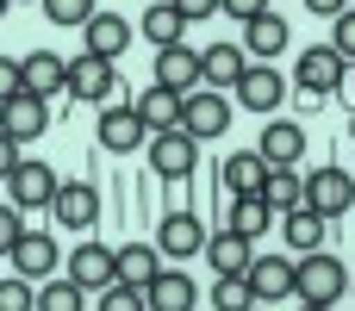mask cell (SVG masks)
Segmentation results:
<instances>
[{
  "label": "cell",
  "instance_id": "cell-23",
  "mask_svg": "<svg viewBox=\"0 0 355 311\" xmlns=\"http://www.w3.org/2000/svg\"><path fill=\"white\" fill-rule=\"evenodd\" d=\"M225 231L243 237V243H256L262 231H275V212L262 206V193H231V206H225Z\"/></svg>",
  "mask_w": 355,
  "mask_h": 311
},
{
  "label": "cell",
  "instance_id": "cell-15",
  "mask_svg": "<svg viewBox=\"0 0 355 311\" xmlns=\"http://www.w3.org/2000/svg\"><path fill=\"white\" fill-rule=\"evenodd\" d=\"M0 187H6V199H12V206H25V212H31V206H50V193H56V175H50L37 156H19V168H12Z\"/></svg>",
  "mask_w": 355,
  "mask_h": 311
},
{
  "label": "cell",
  "instance_id": "cell-13",
  "mask_svg": "<svg viewBox=\"0 0 355 311\" xmlns=\"http://www.w3.org/2000/svg\"><path fill=\"white\" fill-rule=\"evenodd\" d=\"M94 137H100V150L106 156H131V150H144V118L131 112V100L125 106H100V125H94Z\"/></svg>",
  "mask_w": 355,
  "mask_h": 311
},
{
  "label": "cell",
  "instance_id": "cell-34",
  "mask_svg": "<svg viewBox=\"0 0 355 311\" xmlns=\"http://www.w3.org/2000/svg\"><path fill=\"white\" fill-rule=\"evenodd\" d=\"M31 305H37V287L19 281V274H6L0 281V311H31Z\"/></svg>",
  "mask_w": 355,
  "mask_h": 311
},
{
  "label": "cell",
  "instance_id": "cell-32",
  "mask_svg": "<svg viewBox=\"0 0 355 311\" xmlns=\"http://www.w3.org/2000/svg\"><path fill=\"white\" fill-rule=\"evenodd\" d=\"M94 311H150V305H144V287L106 281V287H100V305H94Z\"/></svg>",
  "mask_w": 355,
  "mask_h": 311
},
{
  "label": "cell",
  "instance_id": "cell-12",
  "mask_svg": "<svg viewBox=\"0 0 355 311\" xmlns=\"http://www.w3.org/2000/svg\"><path fill=\"white\" fill-rule=\"evenodd\" d=\"M6 262H12V274H19V281H31V287H37V281H50V274H56V262H62V256H56V237H50V231H19V243L6 249Z\"/></svg>",
  "mask_w": 355,
  "mask_h": 311
},
{
  "label": "cell",
  "instance_id": "cell-43",
  "mask_svg": "<svg viewBox=\"0 0 355 311\" xmlns=\"http://www.w3.org/2000/svg\"><path fill=\"white\" fill-rule=\"evenodd\" d=\"M300 311H337V305H300Z\"/></svg>",
  "mask_w": 355,
  "mask_h": 311
},
{
  "label": "cell",
  "instance_id": "cell-1",
  "mask_svg": "<svg viewBox=\"0 0 355 311\" xmlns=\"http://www.w3.org/2000/svg\"><path fill=\"white\" fill-rule=\"evenodd\" d=\"M343 293H349L343 256H331V249L293 256V299H300V305H343Z\"/></svg>",
  "mask_w": 355,
  "mask_h": 311
},
{
  "label": "cell",
  "instance_id": "cell-8",
  "mask_svg": "<svg viewBox=\"0 0 355 311\" xmlns=\"http://www.w3.org/2000/svg\"><path fill=\"white\" fill-rule=\"evenodd\" d=\"M231 94H237V106H243V112L275 118V106H287V75H281L275 62H250V69H243V81H237Z\"/></svg>",
  "mask_w": 355,
  "mask_h": 311
},
{
  "label": "cell",
  "instance_id": "cell-14",
  "mask_svg": "<svg viewBox=\"0 0 355 311\" xmlns=\"http://www.w3.org/2000/svg\"><path fill=\"white\" fill-rule=\"evenodd\" d=\"M256 156L268 162V168H300V156H306V131H300V118H268L262 125V137H256Z\"/></svg>",
  "mask_w": 355,
  "mask_h": 311
},
{
  "label": "cell",
  "instance_id": "cell-40",
  "mask_svg": "<svg viewBox=\"0 0 355 311\" xmlns=\"http://www.w3.org/2000/svg\"><path fill=\"white\" fill-rule=\"evenodd\" d=\"M19 94V56H0V100Z\"/></svg>",
  "mask_w": 355,
  "mask_h": 311
},
{
  "label": "cell",
  "instance_id": "cell-11",
  "mask_svg": "<svg viewBox=\"0 0 355 311\" xmlns=\"http://www.w3.org/2000/svg\"><path fill=\"white\" fill-rule=\"evenodd\" d=\"M44 131H50V100L25 94V87H19L12 100H0V137H12V143L25 150V143H37Z\"/></svg>",
  "mask_w": 355,
  "mask_h": 311
},
{
  "label": "cell",
  "instance_id": "cell-17",
  "mask_svg": "<svg viewBox=\"0 0 355 311\" xmlns=\"http://www.w3.org/2000/svg\"><path fill=\"white\" fill-rule=\"evenodd\" d=\"M81 37H87V56H125L131 50V37H137V25L131 19H119V12H94L87 25H81Z\"/></svg>",
  "mask_w": 355,
  "mask_h": 311
},
{
  "label": "cell",
  "instance_id": "cell-9",
  "mask_svg": "<svg viewBox=\"0 0 355 311\" xmlns=\"http://www.w3.org/2000/svg\"><path fill=\"white\" fill-rule=\"evenodd\" d=\"M231 112H237V106H225V94H212V87H193V94H181V131H187L193 143H206V137H225Z\"/></svg>",
  "mask_w": 355,
  "mask_h": 311
},
{
  "label": "cell",
  "instance_id": "cell-38",
  "mask_svg": "<svg viewBox=\"0 0 355 311\" xmlns=\"http://www.w3.org/2000/svg\"><path fill=\"white\" fill-rule=\"evenodd\" d=\"M331 50H337V56H355V19H349V12H337V37H331Z\"/></svg>",
  "mask_w": 355,
  "mask_h": 311
},
{
  "label": "cell",
  "instance_id": "cell-26",
  "mask_svg": "<svg viewBox=\"0 0 355 311\" xmlns=\"http://www.w3.org/2000/svg\"><path fill=\"white\" fill-rule=\"evenodd\" d=\"M131 112L144 118V131H175V125H181V94L150 87V94H137V100H131Z\"/></svg>",
  "mask_w": 355,
  "mask_h": 311
},
{
  "label": "cell",
  "instance_id": "cell-42",
  "mask_svg": "<svg viewBox=\"0 0 355 311\" xmlns=\"http://www.w3.org/2000/svg\"><path fill=\"white\" fill-rule=\"evenodd\" d=\"M12 168H19V143H12V137H0V181H6Z\"/></svg>",
  "mask_w": 355,
  "mask_h": 311
},
{
  "label": "cell",
  "instance_id": "cell-7",
  "mask_svg": "<svg viewBox=\"0 0 355 311\" xmlns=\"http://www.w3.org/2000/svg\"><path fill=\"white\" fill-rule=\"evenodd\" d=\"M112 87H119V69L106 62V56H75L69 69H62V94H75L81 106H100V100H112Z\"/></svg>",
  "mask_w": 355,
  "mask_h": 311
},
{
  "label": "cell",
  "instance_id": "cell-6",
  "mask_svg": "<svg viewBox=\"0 0 355 311\" xmlns=\"http://www.w3.org/2000/svg\"><path fill=\"white\" fill-rule=\"evenodd\" d=\"M62 231H75V237H87L94 224H100V193L87 187V181H56V193H50V206H44Z\"/></svg>",
  "mask_w": 355,
  "mask_h": 311
},
{
  "label": "cell",
  "instance_id": "cell-29",
  "mask_svg": "<svg viewBox=\"0 0 355 311\" xmlns=\"http://www.w3.org/2000/svg\"><path fill=\"white\" fill-rule=\"evenodd\" d=\"M262 181H268V162H262L256 150L225 156V187H231V193H262Z\"/></svg>",
  "mask_w": 355,
  "mask_h": 311
},
{
  "label": "cell",
  "instance_id": "cell-20",
  "mask_svg": "<svg viewBox=\"0 0 355 311\" xmlns=\"http://www.w3.org/2000/svg\"><path fill=\"white\" fill-rule=\"evenodd\" d=\"M144 305L150 311H193L200 305V287H193L181 268H156V281L144 287Z\"/></svg>",
  "mask_w": 355,
  "mask_h": 311
},
{
  "label": "cell",
  "instance_id": "cell-35",
  "mask_svg": "<svg viewBox=\"0 0 355 311\" xmlns=\"http://www.w3.org/2000/svg\"><path fill=\"white\" fill-rule=\"evenodd\" d=\"M212 311H250V287L218 274V287H212Z\"/></svg>",
  "mask_w": 355,
  "mask_h": 311
},
{
  "label": "cell",
  "instance_id": "cell-31",
  "mask_svg": "<svg viewBox=\"0 0 355 311\" xmlns=\"http://www.w3.org/2000/svg\"><path fill=\"white\" fill-rule=\"evenodd\" d=\"M262 206H268V212H293V206H300V168H268Z\"/></svg>",
  "mask_w": 355,
  "mask_h": 311
},
{
  "label": "cell",
  "instance_id": "cell-39",
  "mask_svg": "<svg viewBox=\"0 0 355 311\" xmlns=\"http://www.w3.org/2000/svg\"><path fill=\"white\" fill-rule=\"evenodd\" d=\"M168 6H175L187 25H193V19H212V12H218V0H168Z\"/></svg>",
  "mask_w": 355,
  "mask_h": 311
},
{
  "label": "cell",
  "instance_id": "cell-18",
  "mask_svg": "<svg viewBox=\"0 0 355 311\" xmlns=\"http://www.w3.org/2000/svg\"><path fill=\"white\" fill-rule=\"evenodd\" d=\"M243 69H250L243 44H212V50H200V87H212V94L237 87V81H243Z\"/></svg>",
  "mask_w": 355,
  "mask_h": 311
},
{
  "label": "cell",
  "instance_id": "cell-25",
  "mask_svg": "<svg viewBox=\"0 0 355 311\" xmlns=\"http://www.w3.org/2000/svg\"><path fill=\"white\" fill-rule=\"evenodd\" d=\"M200 256H206L225 281H243V268H250V243H243V237H231V231H212V237L200 243Z\"/></svg>",
  "mask_w": 355,
  "mask_h": 311
},
{
  "label": "cell",
  "instance_id": "cell-28",
  "mask_svg": "<svg viewBox=\"0 0 355 311\" xmlns=\"http://www.w3.org/2000/svg\"><path fill=\"white\" fill-rule=\"evenodd\" d=\"M137 31H144V37L156 44V50H168V44H181V37H187V19H181V12L168 6V0H156V6H150V12L137 19Z\"/></svg>",
  "mask_w": 355,
  "mask_h": 311
},
{
  "label": "cell",
  "instance_id": "cell-24",
  "mask_svg": "<svg viewBox=\"0 0 355 311\" xmlns=\"http://www.w3.org/2000/svg\"><path fill=\"white\" fill-rule=\"evenodd\" d=\"M156 268H162L156 243H125V249H112V281H125V287H150Z\"/></svg>",
  "mask_w": 355,
  "mask_h": 311
},
{
  "label": "cell",
  "instance_id": "cell-4",
  "mask_svg": "<svg viewBox=\"0 0 355 311\" xmlns=\"http://www.w3.org/2000/svg\"><path fill=\"white\" fill-rule=\"evenodd\" d=\"M200 243H206V231H200L193 206H175V212H162V224H156V256H162V268H181V262H193V256H200Z\"/></svg>",
  "mask_w": 355,
  "mask_h": 311
},
{
  "label": "cell",
  "instance_id": "cell-21",
  "mask_svg": "<svg viewBox=\"0 0 355 311\" xmlns=\"http://www.w3.org/2000/svg\"><path fill=\"white\" fill-rule=\"evenodd\" d=\"M62 69H69V62H62L56 50H25V56H19V87L37 94V100H50V94H62Z\"/></svg>",
  "mask_w": 355,
  "mask_h": 311
},
{
  "label": "cell",
  "instance_id": "cell-5",
  "mask_svg": "<svg viewBox=\"0 0 355 311\" xmlns=\"http://www.w3.org/2000/svg\"><path fill=\"white\" fill-rule=\"evenodd\" d=\"M300 206H306V212H318L324 224H331V218H343V212L355 206L349 168H318V175H306V181H300Z\"/></svg>",
  "mask_w": 355,
  "mask_h": 311
},
{
  "label": "cell",
  "instance_id": "cell-22",
  "mask_svg": "<svg viewBox=\"0 0 355 311\" xmlns=\"http://www.w3.org/2000/svg\"><path fill=\"white\" fill-rule=\"evenodd\" d=\"M287 44H293V31H287V19H281L275 6H268V12H256V19L243 25V56H268V62H275Z\"/></svg>",
  "mask_w": 355,
  "mask_h": 311
},
{
  "label": "cell",
  "instance_id": "cell-41",
  "mask_svg": "<svg viewBox=\"0 0 355 311\" xmlns=\"http://www.w3.org/2000/svg\"><path fill=\"white\" fill-rule=\"evenodd\" d=\"M306 12H318V19H337V12H349V0H306Z\"/></svg>",
  "mask_w": 355,
  "mask_h": 311
},
{
  "label": "cell",
  "instance_id": "cell-45",
  "mask_svg": "<svg viewBox=\"0 0 355 311\" xmlns=\"http://www.w3.org/2000/svg\"><path fill=\"white\" fill-rule=\"evenodd\" d=\"M250 311H268V305H250Z\"/></svg>",
  "mask_w": 355,
  "mask_h": 311
},
{
  "label": "cell",
  "instance_id": "cell-27",
  "mask_svg": "<svg viewBox=\"0 0 355 311\" xmlns=\"http://www.w3.org/2000/svg\"><path fill=\"white\" fill-rule=\"evenodd\" d=\"M281 237H287L293 256H312V249H324V218L306 212V206H293V212H281Z\"/></svg>",
  "mask_w": 355,
  "mask_h": 311
},
{
  "label": "cell",
  "instance_id": "cell-30",
  "mask_svg": "<svg viewBox=\"0 0 355 311\" xmlns=\"http://www.w3.org/2000/svg\"><path fill=\"white\" fill-rule=\"evenodd\" d=\"M31 311H87V293L69 274H50V281H37V305Z\"/></svg>",
  "mask_w": 355,
  "mask_h": 311
},
{
  "label": "cell",
  "instance_id": "cell-16",
  "mask_svg": "<svg viewBox=\"0 0 355 311\" xmlns=\"http://www.w3.org/2000/svg\"><path fill=\"white\" fill-rule=\"evenodd\" d=\"M156 87H168V94H193L200 87V50L187 37L168 44V50H156Z\"/></svg>",
  "mask_w": 355,
  "mask_h": 311
},
{
  "label": "cell",
  "instance_id": "cell-36",
  "mask_svg": "<svg viewBox=\"0 0 355 311\" xmlns=\"http://www.w3.org/2000/svg\"><path fill=\"white\" fill-rule=\"evenodd\" d=\"M268 6H275V0H218V12H231V19H243V25H250L256 12H268Z\"/></svg>",
  "mask_w": 355,
  "mask_h": 311
},
{
  "label": "cell",
  "instance_id": "cell-10",
  "mask_svg": "<svg viewBox=\"0 0 355 311\" xmlns=\"http://www.w3.org/2000/svg\"><path fill=\"white\" fill-rule=\"evenodd\" d=\"M243 287H250V305H281V299H293V256H250Z\"/></svg>",
  "mask_w": 355,
  "mask_h": 311
},
{
  "label": "cell",
  "instance_id": "cell-2",
  "mask_svg": "<svg viewBox=\"0 0 355 311\" xmlns=\"http://www.w3.org/2000/svg\"><path fill=\"white\" fill-rule=\"evenodd\" d=\"M144 162H150L156 181H187L193 162H200V143H193L181 125H175V131H150V137H144Z\"/></svg>",
  "mask_w": 355,
  "mask_h": 311
},
{
  "label": "cell",
  "instance_id": "cell-3",
  "mask_svg": "<svg viewBox=\"0 0 355 311\" xmlns=\"http://www.w3.org/2000/svg\"><path fill=\"white\" fill-rule=\"evenodd\" d=\"M293 81H300L312 100H331V94H343V81H349V56H337L331 44H312V50H300Z\"/></svg>",
  "mask_w": 355,
  "mask_h": 311
},
{
  "label": "cell",
  "instance_id": "cell-44",
  "mask_svg": "<svg viewBox=\"0 0 355 311\" xmlns=\"http://www.w3.org/2000/svg\"><path fill=\"white\" fill-rule=\"evenodd\" d=\"M6 6H12V0H0V12H6Z\"/></svg>",
  "mask_w": 355,
  "mask_h": 311
},
{
  "label": "cell",
  "instance_id": "cell-33",
  "mask_svg": "<svg viewBox=\"0 0 355 311\" xmlns=\"http://www.w3.org/2000/svg\"><path fill=\"white\" fill-rule=\"evenodd\" d=\"M50 25H87L94 19V0H37Z\"/></svg>",
  "mask_w": 355,
  "mask_h": 311
},
{
  "label": "cell",
  "instance_id": "cell-37",
  "mask_svg": "<svg viewBox=\"0 0 355 311\" xmlns=\"http://www.w3.org/2000/svg\"><path fill=\"white\" fill-rule=\"evenodd\" d=\"M19 231H25V224H19V206H0V256L19 243Z\"/></svg>",
  "mask_w": 355,
  "mask_h": 311
},
{
  "label": "cell",
  "instance_id": "cell-19",
  "mask_svg": "<svg viewBox=\"0 0 355 311\" xmlns=\"http://www.w3.org/2000/svg\"><path fill=\"white\" fill-rule=\"evenodd\" d=\"M62 274H69V281H75L81 293H100V287L112 281V249H106V243H94V237H81Z\"/></svg>",
  "mask_w": 355,
  "mask_h": 311
}]
</instances>
